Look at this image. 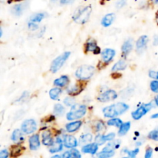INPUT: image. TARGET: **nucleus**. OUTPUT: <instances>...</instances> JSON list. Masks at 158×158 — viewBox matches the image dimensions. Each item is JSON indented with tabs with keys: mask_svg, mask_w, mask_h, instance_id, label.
<instances>
[{
	"mask_svg": "<svg viewBox=\"0 0 158 158\" xmlns=\"http://www.w3.org/2000/svg\"><path fill=\"white\" fill-rule=\"evenodd\" d=\"M129 109V106L124 103H117L111 106H106L103 109V115L105 117L112 118L121 115Z\"/></svg>",
	"mask_w": 158,
	"mask_h": 158,
	"instance_id": "f257e3e1",
	"label": "nucleus"
},
{
	"mask_svg": "<svg viewBox=\"0 0 158 158\" xmlns=\"http://www.w3.org/2000/svg\"><path fill=\"white\" fill-rule=\"evenodd\" d=\"M91 12H92V8L90 6H86L84 8H79L74 12L73 19L77 23L84 24L89 19Z\"/></svg>",
	"mask_w": 158,
	"mask_h": 158,
	"instance_id": "f03ea898",
	"label": "nucleus"
},
{
	"mask_svg": "<svg viewBox=\"0 0 158 158\" xmlns=\"http://www.w3.org/2000/svg\"><path fill=\"white\" fill-rule=\"evenodd\" d=\"M95 68L90 65H83L80 66L76 71V77L80 80H86L93 77Z\"/></svg>",
	"mask_w": 158,
	"mask_h": 158,
	"instance_id": "7ed1b4c3",
	"label": "nucleus"
},
{
	"mask_svg": "<svg viewBox=\"0 0 158 158\" xmlns=\"http://www.w3.org/2000/svg\"><path fill=\"white\" fill-rule=\"evenodd\" d=\"M86 113V106L85 105L76 104L72 106L70 112L66 114L68 120H75L82 118Z\"/></svg>",
	"mask_w": 158,
	"mask_h": 158,
	"instance_id": "20e7f679",
	"label": "nucleus"
},
{
	"mask_svg": "<svg viewBox=\"0 0 158 158\" xmlns=\"http://www.w3.org/2000/svg\"><path fill=\"white\" fill-rule=\"evenodd\" d=\"M70 52H65L62 55L59 56L58 57L52 61V64L50 66V70L52 73H56L60 69V68L64 65L65 62L67 60V59L69 57Z\"/></svg>",
	"mask_w": 158,
	"mask_h": 158,
	"instance_id": "39448f33",
	"label": "nucleus"
},
{
	"mask_svg": "<svg viewBox=\"0 0 158 158\" xmlns=\"http://www.w3.org/2000/svg\"><path fill=\"white\" fill-rule=\"evenodd\" d=\"M21 128L23 133L26 134H31L36 131L37 123L33 119H29L23 122Z\"/></svg>",
	"mask_w": 158,
	"mask_h": 158,
	"instance_id": "423d86ee",
	"label": "nucleus"
},
{
	"mask_svg": "<svg viewBox=\"0 0 158 158\" xmlns=\"http://www.w3.org/2000/svg\"><path fill=\"white\" fill-rule=\"evenodd\" d=\"M151 108H152V104H151V103L143 105V106H140L138 109L136 110L135 111H134V112L131 114V116H132V117L134 120H140V119L142 117H143Z\"/></svg>",
	"mask_w": 158,
	"mask_h": 158,
	"instance_id": "0eeeda50",
	"label": "nucleus"
},
{
	"mask_svg": "<svg viewBox=\"0 0 158 158\" xmlns=\"http://www.w3.org/2000/svg\"><path fill=\"white\" fill-rule=\"evenodd\" d=\"M117 94L113 89H109V90L105 91L104 93H103L102 94H100L98 97V100L100 102H105L110 101V100H114L115 99H117Z\"/></svg>",
	"mask_w": 158,
	"mask_h": 158,
	"instance_id": "6e6552de",
	"label": "nucleus"
},
{
	"mask_svg": "<svg viewBox=\"0 0 158 158\" xmlns=\"http://www.w3.org/2000/svg\"><path fill=\"white\" fill-rule=\"evenodd\" d=\"M63 143H64V146L67 148H73L77 146V140L73 136L71 135H66L63 139Z\"/></svg>",
	"mask_w": 158,
	"mask_h": 158,
	"instance_id": "1a4fd4ad",
	"label": "nucleus"
},
{
	"mask_svg": "<svg viewBox=\"0 0 158 158\" xmlns=\"http://www.w3.org/2000/svg\"><path fill=\"white\" fill-rule=\"evenodd\" d=\"M148 42V37L147 35H142L136 43V46H137V50L138 52H142L145 49H146L147 43Z\"/></svg>",
	"mask_w": 158,
	"mask_h": 158,
	"instance_id": "9d476101",
	"label": "nucleus"
},
{
	"mask_svg": "<svg viewBox=\"0 0 158 158\" xmlns=\"http://www.w3.org/2000/svg\"><path fill=\"white\" fill-rule=\"evenodd\" d=\"M115 54L116 52L114 49H106L102 52V59H103L104 63H109V62H110L114 59Z\"/></svg>",
	"mask_w": 158,
	"mask_h": 158,
	"instance_id": "9b49d317",
	"label": "nucleus"
},
{
	"mask_svg": "<svg viewBox=\"0 0 158 158\" xmlns=\"http://www.w3.org/2000/svg\"><path fill=\"white\" fill-rule=\"evenodd\" d=\"M133 46H134V40H133V39H128L127 40L124 42L121 48L122 52L124 55V56H127L131 52V50L133 49Z\"/></svg>",
	"mask_w": 158,
	"mask_h": 158,
	"instance_id": "f8f14e48",
	"label": "nucleus"
},
{
	"mask_svg": "<svg viewBox=\"0 0 158 158\" xmlns=\"http://www.w3.org/2000/svg\"><path fill=\"white\" fill-rule=\"evenodd\" d=\"M63 142L60 137H57L56 141H54L53 144L49 148V152L51 154H54V153L60 152L63 150Z\"/></svg>",
	"mask_w": 158,
	"mask_h": 158,
	"instance_id": "ddd939ff",
	"label": "nucleus"
},
{
	"mask_svg": "<svg viewBox=\"0 0 158 158\" xmlns=\"http://www.w3.org/2000/svg\"><path fill=\"white\" fill-rule=\"evenodd\" d=\"M98 151V145L96 143H89L87 145H85L82 148V152L84 154H95Z\"/></svg>",
	"mask_w": 158,
	"mask_h": 158,
	"instance_id": "4468645a",
	"label": "nucleus"
},
{
	"mask_svg": "<svg viewBox=\"0 0 158 158\" xmlns=\"http://www.w3.org/2000/svg\"><path fill=\"white\" fill-rule=\"evenodd\" d=\"M29 148L32 151H35L39 149L40 147V137L38 134H34L29 138Z\"/></svg>",
	"mask_w": 158,
	"mask_h": 158,
	"instance_id": "2eb2a0df",
	"label": "nucleus"
},
{
	"mask_svg": "<svg viewBox=\"0 0 158 158\" xmlns=\"http://www.w3.org/2000/svg\"><path fill=\"white\" fill-rule=\"evenodd\" d=\"M115 14L114 13H109L107 15H105L101 21L102 26H104V27H108V26H110L113 23H114V19H115Z\"/></svg>",
	"mask_w": 158,
	"mask_h": 158,
	"instance_id": "dca6fc26",
	"label": "nucleus"
},
{
	"mask_svg": "<svg viewBox=\"0 0 158 158\" xmlns=\"http://www.w3.org/2000/svg\"><path fill=\"white\" fill-rule=\"evenodd\" d=\"M82 125V122L80 121H74L72 123H69L66 125V129L68 132L73 133L77 131L80 128Z\"/></svg>",
	"mask_w": 158,
	"mask_h": 158,
	"instance_id": "f3484780",
	"label": "nucleus"
},
{
	"mask_svg": "<svg viewBox=\"0 0 158 158\" xmlns=\"http://www.w3.org/2000/svg\"><path fill=\"white\" fill-rule=\"evenodd\" d=\"M26 9V4L25 3H20L14 6L12 9V13L16 16H19L23 14V12Z\"/></svg>",
	"mask_w": 158,
	"mask_h": 158,
	"instance_id": "a211bd4d",
	"label": "nucleus"
},
{
	"mask_svg": "<svg viewBox=\"0 0 158 158\" xmlns=\"http://www.w3.org/2000/svg\"><path fill=\"white\" fill-rule=\"evenodd\" d=\"M63 158H81V154L77 151V149L73 148V149L70 150L69 151H66L63 154Z\"/></svg>",
	"mask_w": 158,
	"mask_h": 158,
	"instance_id": "6ab92c4d",
	"label": "nucleus"
},
{
	"mask_svg": "<svg viewBox=\"0 0 158 158\" xmlns=\"http://www.w3.org/2000/svg\"><path fill=\"white\" fill-rule=\"evenodd\" d=\"M43 143L46 146H52L53 144L54 141L52 140V137H51L49 131H45L43 133Z\"/></svg>",
	"mask_w": 158,
	"mask_h": 158,
	"instance_id": "aec40b11",
	"label": "nucleus"
},
{
	"mask_svg": "<svg viewBox=\"0 0 158 158\" xmlns=\"http://www.w3.org/2000/svg\"><path fill=\"white\" fill-rule=\"evenodd\" d=\"M68 83H69V77L67 76H62L54 81V84L57 86H60V87L66 86Z\"/></svg>",
	"mask_w": 158,
	"mask_h": 158,
	"instance_id": "412c9836",
	"label": "nucleus"
},
{
	"mask_svg": "<svg viewBox=\"0 0 158 158\" xmlns=\"http://www.w3.org/2000/svg\"><path fill=\"white\" fill-rule=\"evenodd\" d=\"M127 66V62L125 60H120L114 64V66L112 68V71L116 72V71L123 70V69H126Z\"/></svg>",
	"mask_w": 158,
	"mask_h": 158,
	"instance_id": "4be33fe9",
	"label": "nucleus"
},
{
	"mask_svg": "<svg viewBox=\"0 0 158 158\" xmlns=\"http://www.w3.org/2000/svg\"><path fill=\"white\" fill-rule=\"evenodd\" d=\"M131 122H126V123H123L122 124V126L120 127V130H119L118 135L122 137V136H124L129 131L130 128H131Z\"/></svg>",
	"mask_w": 158,
	"mask_h": 158,
	"instance_id": "5701e85b",
	"label": "nucleus"
},
{
	"mask_svg": "<svg viewBox=\"0 0 158 158\" xmlns=\"http://www.w3.org/2000/svg\"><path fill=\"white\" fill-rule=\"evenodd\" d=\"M11 139H12L14 142H22L24 140V138H23V134H22V132L19 130H15V131H13Z\"/></svg>",
	"mask_w": 158,
	"mask_h": 158,
	"instance_id": "b1692460",
	"label": "nucleus"
},
{
	"mask_svg": "<svg viewBox=\"0 0 158 158\" xmlns=\"http://www.w3.org/2000/svg\"><path fill=\"white\" fill-rule=\"evenodd\" d=\"M23 150H24V148H21V147H19V146L12 147V149H11V156L13 157H18V156L21 155V154L23 153Z\"/></svg>",
	"mask_w": 158,
	"mask_h": 158,
	"instance_id": "393cba45",
	"label": "nucleus"
},
{
	"mask_svg": "<svg viewBox=\"0 0 158 158\" xmlns=\"http://www.w3.org/2000/svg\"><path fill=\"white\" fill-rule=\"evenodd\" d=\"M62 90L60 88H53L49 91V97L52 100H57L60 95L61 94Z\"/></svg>",
	"mask_w": 158,
	"mask_h": 158,
	"instance_id": "a878e982",
	"label": "nucleus"
},
{
	"mask_svg": "<svg viewBox=\"0 0 158 158\" xmlns=\"http://www.w3.org/2000/svg\"><path fill=\"white\" fill-rule=\"evenodd\" d=\"M45 14L43 12H40V13L34 14L32 17L30 18L31 23H40L42 20L44 19Z\"/></svg>",
	"mask_w": 158,
	"mask_h": 158,
	"instance_id": "bb28decb",
	"label": "nucleus"
},
{
	"mask_svg": "<svg viewBox=\"0 0 158 158\" xmlns=\"http://www.w3.org/2000/svg\"><path fill=\"white\" fill-rule=\"evenodd\" d=\"M54 114H56V116H58V117H60V116L63 115L65 112V109L64 107L63 106V105L61 104H56L54 106Z\"/></svg>",
	"mask_w": 158,
	"mask_h": 158,
	"instance_id": "cd10ccee",
	"label": "nucleus"
},
{
	"mask_svg": "<svg viewBox=\"0 0 158 158\" xmlns=\"http://www.w3.org/2000/svg\"><path fill=\"white\" fill-rule=\"evenodd\" d=\"M114 151H103L98 154V158H110L114 156Z\"/></svg>",
	"mask_w": 158,
	"mask_h": 158,
	"instance_id": "c85d7f7f",
	"label": "nucleus"
},
{
	"mask_svg": "<svg viewBox=\"0 0 158 158\" xmlns=\"http://www.w3.org/2000/svg\"><path fill=\"white\" fill-rule=\"evenodd\" d=\"M107 124L109 126H114L117 127H120L123 124L121 120L119 118H112L111 120H110L109 121L107 122Z\"/></svg>",
	"mask_w": 158,
	"mask_h": 158,
	"instance_id": "c756f323",
	"label": "nucleus"
},
{
	"mask_svg": "<svg viewBox=\"0 0 158 158\" xmlns=\"http://www.w3.org/2000/svg\"><path fill=\"white\" fill-rule=\"evenodd\" d=\"M98 46H97V43L95 42H89L86 43V51H91V52H95L97 49Z\"/></svg>",
	"mask_w": 158,
	"mask_h": 158,
	"instance_id": "7c9ffc66",
	"label": "nucleus"
},
{
	"mask_svg": "<svg viewBox=\"0 0 158 158\" xmlns=\"http://www.w3.org/2000/svg\"><path fill=\"white\" fill-rule=\"evenodd\" d=\"M123 153H126L128 154V157L131 158H135L136 156L137 155V154L139 153V148H136V149L133 150V151H128L127 149L123 150Z\"/></svg>",
	"mask_w": 158,
	"mask_h": 158,
	"instance_id": "2f4dec72",
	"label": "nucleus"
},
{
	"mask_svg": "<svg viewBox=\"0 0 158 158\" xmlns=\"http://www.w3.org/2000/svg\"><path fill=\"white\" fill-rule=\"evenodd\" d=\"M93 137L90 134H86L85 135H83L80 137V142L81 143H86V142H90L92 140Z\"/></svg>",
	"mask_w": 158,
	"mask_h": 158,
	"instance_id": "473e14b6",
	"label": "nucleus"
},
{
	"mask_svg": "<svg viewBox=\"0 0 158 158\" xmlns=\"http://www.w3.org/2000/svg\"><path fill=\"white\" fill-rule=\"evenodd\" d=\"M82 89H80V87H79V86H73L67 89V92L69 94H73H73H78L79 92Z\"/></svg>",
	"mask_w": 158,
	"mask_h": 158,
	"instance_id": "72a5a7b5",
	"label": "nucleus"
},
{
	"mask_svg": "<svg viewBox=\"0 0 158 158\" xmlns=\"http://www.w3.org/2000/svg\"><path fill=\"white\" fill-rule=\"evenodd\" d=\"M148 137L151 140L158 141V130H154L150 132V134H148Z\"/></svg>",
	"mask_w": 158,
	"mask_h": 158,
	"instance_id": "f704fd0d",
	"label": "nucleus"
},
{
	"mask_svg": "<svg viewBox=\"0 0 158 158\" xmlns=\"http://www.w3.org/2000/svg\"><path fill=\"white\" fill-rule=\"evenodd\" d=\"M64 103L66 105V106H74V103H75V100L72 97H66L64 100Z\"/></svg>",
	"mask_w": 158,
	"mask_h": 158,
	"instance_id": "c9c22d12",
	"label": "nucleus"
},
{
	"mask_svg": "<svg viewBox=\"0 0 158 158\" xmlns=\"http://www.w3.org/2000/svg\"><path fill=\"white\" fill-rule=\"evenodd\" d=\"M95 142L97 145H102L106 143V141L103 140V135H100V134L95 137Z\"/></svg>",
	"mask_w": 158,
	"mask_h": 158,
	"instance_id": "e433bc0d",
	"label": "nucleus"
},
{
	"mask_svg": "<svg viewBox=\"0 0 158 158\" xmlns=\"http://www.w3.org/2000/svg\"><path fill=\"white\" fill-rule=\"evenodd\" d=\"M151 89L154 93H158V81L154 80L151 83Z\"/></svg>",
	"mask_w": 158,
	"mask_h": 158,
	"instance_id": "4c0bfd02",
	"label": "nucleus"
},
{
	"mask_svg": "<svg viewBox=\"0 0 158 158\" xmlns=\"http://www.w3.org/2000/svg\"><path fill=\"white\" fill-rule=\"evenodd\" d=\"M103 140H104L106 142L111 141V140H113L114 138H115V134H114V133H110V134H107V135L103 136Z\"/></svg>",
	"mask_w": 158,
	"mask_h": 158,
	"instance_id": "58836bf2",
	"label": "nucleus"
},
{
	"mask_svg": "<svg viewBox=\"0 0 158 158\" xmlns=\"http://www.w3.org/2000/svg\"><path fill=\"white\" fill-rule=\"evenodd\" d=\"M153 154V149L149 148L147 149L146 153H145V158H151Z\"/></svg>",
	"mask_w": 158,
	"mask_h": 158,
	"instance_id": "ea45409f",
	"label": "nucleus"
},
{
	"mask_svg": "<svg viewBox=\"0 0 158 158\" xmlns=\"http://www.w3.org/2000/svg\"><path fill=\"white\" fill-rule=\"evenodd\" d=\"M103 128H104V124L102 121H99L98 123H97V127H96V129H97V131H103Z\"/></svg>",
	"mask_w": 158,
	"mask_h": 158,
	"instance_id": "a19ab883",
	"label": "nucleus"
},
{
	"mask_svg": "<svg viewBox=\"0 0 158 158\" xmlns=\"http://www.w3.org/2000/svg\"><path fill=\"white\" fill-rule=\"evenodd\" d=\"M9 157V152L7 150H2L0 152V158H8Z\"/></svg>",
	"mask_w": 158,
	"mask_h": 158,
	"instance_id": "79ce46f5",
	"label": "nucleus"
},
{
	"mask_svg": "<svg viewBox=\"0 0 158 158\" xmlns=\"http://www.w3.org/2000/svg\"><path fill=\"white\" fill-rule=\"evenodd\" d=\"M125 4H126V2L125 1H119L117 2V4H116V8H117V9H120V8L123 7Z\"/></svg>",
	"mask_w": 158,
	"mask_h": 158,
	"instance_id": "37998d69",
	"label": "nucleus"
},
{
	"mask_svg": "<svg viewBox=\"0 0 158 158\" xmlns=\"http://www.w3.org/2000/svg\"><path fill=\"white\" fill-rule=\"evenodd\" d=\"M29 28L32 30H35V29H38V25L35 24L34 23H29V25H28Z\"/></svg>",
	"mask_w": 158,
	"mask_h": 158,
	"instance_id": "c03bdc74",
	"label": "nucleus"
},
{
	"mask_svg": "<svg viewBox=\"0 0 158 158\" xmlns=\"http://www.w3.org/2000/svg\"><path fill=\"white\" fill-rule=\"evenodd\" d=\"M157 72H155V71L151 70L149 72V76L150 77H151V78L157 79Z\"/></svg>",
	"mask_w": 158,
	"mask_h": 158,
	"instance_id": "a18cd8bd",
	"label": "nucleus"
},
{
	"mask_svg": "<svg viewBox=\"0 0 158 158\" xmlns=\"http://www.w3.org/2000/svg\"><path fill=\"white\" fill-rule=\"evenodd\" d=\"M154 46H158V35H156V36H154Z\"/></svg>",
	"mask_w": 158,
	"mask_h": 158,
	"instance_id": "49530a36",
	"label": "nucleus"
},
{
	"mask_svg": "<svg viewBox=\"0 0 158 158\" xmlns=\"http://www.w3.org/2000/svg\"><path fill=\"white\" fill-rule=\"evenodd\" d=\"M72 2L70 1H60V3L61 4H68V3H71Z\"/></svg>",
	"mask_w": 158,
	"mask_h": 158,
	"instance_id": "de8ad7c7",
	"label": "nucleus"
},
{
	"mask_svg": "<svg viewBox=\"0 0 158 158\" xmlns=\"http://www.w3.org/2000/svg\"><path fill=\"white\" fill-rule=\"evenodd\" d=\"M151 118H152V119H156V118H158V113H157V114H153V115L151 116Z\"/></svg>",
	"mask_w": 158,
	"mask_h": 158,
	"instance_id": "09e8293b",
	"label": "nucleus"
},
{
	"mask_svg": "<svg viewBox=\"0 0 158 158\" xmlns=\"http://www.w3.org/2000/svg\"><path fill=\"white\" fill-rule=\"evenodd\" d=\"M51 158H63V157H62L60 155H54L53 157H52Z\"/></svg>",
	"mask_w": 158,
	"mask_h": 158,
	"instance_id": "8fccbe9b",
	"label": "nucleus"
},
{
	"mask_svg": "<svg viewBox=\"0 0 158 158\" xmlns=\"http://www.w3.org/2000/svg\"><path fill=\"white\" fill-rule=\"evenodd\" d=\"M155 103H156V105L158 106V96H157L155 98Z\"/></svg>",
	"mask_w": 158,
	"mask_h": 158,
	"instance_id": "3c124183",
	"label": "nucleus"
},
{
	"mask_svg": "<svg viewBox=\"0 0 158 158\" xmlns=\"http://www.w3.org/2000/svg\"><path fill=\"white\" fill-rule=\"evenodd\" d=\"M157 23H158V15H157Z\"/></svg>",
	"mask_w": 158,
	"mask_h": 158,
	"instance_id": "603ef678",
	"label": "nucleus"
},
{
	"mask_svg": "<svg viewBox=\"0 0 158 158\" xmlns=\"http://www.w3.org/2000/svg\"><path fill=\"white\" fill-rule=\"evenodd\" d=\"M123 158H131V157H123Z\"/></svg>",
	"mask_w": 158,
	"mask_h": 158,
	"instance_id": "864d4df0",
	"label": "nucleus"
},
{
	"mask_svg": "<svg viewBox=\"0 0 158 158\" xmlns=\"http://www.w3.org/2000/svg\"><path fill=\"white\" fill-rule=\"evenodd\" d=\"M157 79L158 80V72H157Z\"/></svg>",
	"mask_w": 158,
	"mask_h": 158,
	"instance_id": "5fc2aeb1",
	"label": "nucleus"
}]
</instances>
